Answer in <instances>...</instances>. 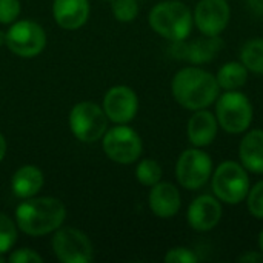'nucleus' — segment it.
Here are the masks:
<instances>
[{
    "mask_svg": "<svg viewBox=\"0 0 263 263\" xmlns=\"http://www.w3.org/2000/svg\"><path fill=\"white\" fill-rule=\"evenodd\" d=\"M176 102L190 111L211 106L220 96V86L214 74L199 66H186L177 71L171 82Z\"/></svg>",
    "mask_w": 263,
    "mask_h": 263,
    "instance_id": "1",
    "label": "nucleus"
},
{
    "mask_svg": "<svg viewBox=\"0 0 263 263\" xmlns=\"http://www.w3.org/2000/svg\"><path fill=\"white\" fill-rule=\"evenodd\" d=\"M66 219L65 205L55 197H29L15 210V223L28 236H46Z\"/></svg>",
    "mask_w": 263,
    "mask_h": 263,
    "instance_id": "2",
    "label": "nucleus"
},
{
    "mask_svg": "<svg viewBox=\"0 0 263 263\" xmlns=\"http://www.w3.org/2000/svg\"><path fill=\"white\" fill-rule=\"evenodd\" d=\"M151 29L170 42L186 40L193 28L191 9L180 0H165L157 3L148 15Z\"/></svg>",
    "mask_w": 263,
    "mask_h": 263,
    "instance_id": "3",
    "label": "nucleus"
},
{
    "mask_svg": "<svg viewBox=\"0 0 263 263\" xmlns=\"http://www.w3.org/2000/svg\"><path fill=\"white\" fill-rule=\"evenodd\" d=\"M214 196L227 205H239L248 196L251 188L248 170L234 160L222 162L211 176Z\"/></svg>",
    "mask_w": 263,
    "mask_h": 263,
    "instance_id": "4",
    "label": "nucleus"
},
{
    "mask_svg": "<svg viewBox=\"0 0 263 263\" xmlns=\"http://www.w3.org/2000/svg\"><path fill=\"white\" fill-rule=\"evenodd\" d=\"M254 109L250 99L240 91H225L216 102V119L228 134L247 133L253 123Z\"/></svg>",
    "mask_w": 263,
    "mask_h": 263,
    "instance_id": "5",
    "label": "nucleus"
},
{
    "mask_svg": "<svg viewBox=\"0 0 263 263\" xmlns=\"http://www.w3.org/2000/svg\"><path fill=\"white\" fill-rule=\"evenodd\" d=\"M69 128L77 140L94 143L106 133L108 117L97 103L80 102L69 112Z\"/></svg>",
    "mask_w": 263,
    "mask_h": 263,
    "instance_id": "6",
    "label": "nucleus"
},
{
    "mask_svg": "<svg viewBox=\"0 0 263 263\" xmlns=\"http://www.w3.org/2000/svg\"><path fill=\"white\" fill-rule=\"evenodd\" d=\"M213 176V160L200 148L185 149L176 163V179L188 191H197L206 185Z\"/></svg>",
    "mask_w": 263,
    "mask_h": 263,
    "instance_id": "7",
    "label": "nucleus"
},
{
    "mask_svg": "<svg viewBox=\"0 0 263 263\" xmlns=\"http://www.w3.org/2000/svg\"><path fill=\"white\" fill-rule=\"evenodd\" d=\"M5 45L12 54L23 59H32L45 49L46 32L32 20H18L6 31Z\"/></svg>",
    "mask_w": 263,
    "mask_h": 263,
    "instance_id": "8",
    "label": "nucleus"
},
{
    "mask_svg": "<svg viewBox=\"0 0 263 263\" xmlns=\"http://www.w3.org/2000/svg\"><path fill=\"white\" fill-rule=\"evenodd\" d=\"M103 151L112 162L129 165L140 157L143 143L133 128L126 125H116L103 134Z\"/></svg>",
    "mask_w": 263,
    "mask_h": 263,
    "instance_id": "9",
    "label": "nucleus"
},
{
    "mask_svg": "<svg viewBox=\"0 0 263 263\" xmlns=\"http://www.w3.org/2000/svg\"><path fill=\"white\" fill-rule=\"evenodd\" d=\"M55 257L63 263H89L94 260V248L89 237L72 227H60L52 237Z\"/></svg>",
    "mask_w": 263,
    "mask_h": 263,
    "instance_id": "10",
    "label": "nucleus"
},
{
    "mask_svg": "<svg viewBox=\"0 0 263 263\" xmlns=\"http://www.w3.org/2000/svg\"><path fill=\"white\" fill-rule=\"evenodd\" d=\"M231 18L227 0H200L193 12V20L203 35H220Z\"/></svg>",
    "mask_w": 263,
    "mask_h": 263,
    "instance_id": "11",
    "label": "nucleus"
},
{
    "mask_svg": "<svg viewBox=\"0 0 263 263\" xmlns=\"http://www.w3.org/2000/svg\"><path fill=\"white\" fill-rule=\"evenodd\" d=\"M139 109V99L137 94L125 85H117L108 89L103 97V111L108 120L114 122L116 125H126L129 123Z\"/></svg>",
    "mask_w": 263,
    "mask_h": 263,
    "instance_id": "12",
    "label": "nucleus"
},
{
    "mask_svg": "<svg viewBox=\"0 0 263 263\" xmlns=\"http://www.w3.org/2000/svg\"><path fill=\"white\" fill-rule=\"evenodd\" d=\"M222 214L223 210L220 200L216 196L202 194L190 203L186 211V220L194 231L208 233L219 225Z\"/></svg>",
    "mask_w": 263,
    "mask_h": 263,
    "instance_id": "13",
    "label": "nucleus"
},
{
    "mask_svg": "<svg viewBox=\"0 0 263 263\" xmlns=\"http://www.w3.org/2000/svg\"><path fill=\"white\" fill-rule=\"evenodd\" d=\"M174 45L176 46L173 52H176V57L185 59L194 65H200V63H208L214 57H217V54L223 48V40L220 39V35H205L190 43H183L182 40V42H174Z\"/></svg>",
    "mask_w": 263,
    "mask_h": 263,
    "instance_id": "14",
    "label": "nucleus"
},
{
    "mask_svg": "<svg viewBox=\"0 0 263 263\" xmlns=\"http://www.w3.org/2000/svg\"><path fill=\"white\" fill-rule=\"evenodd\" d=\"M148 205L154 216L160 219H171L179 213L182 206V197L176 185L160 180L151 186Z\"/></svg>",
    "mask_w": 263,
    "mask_h": 263,
    "instance_id": "15",
    "label": "nucleus"
},
{
    "mask_svg": "<svg viewBox=\"0 0 263 263\" xmlns=\"http://www.w3.org/2000/svg\"><path fill=\"white\" fill-rule=\"evenodd\" d=\"M217 131H219V122L216 116L206 108L194 111V114L188 120L186 136L190 143L196 148L210 146L216 140Z\"/></svg>",
    "mask_w": 263,
    "mask_h": 263,
    "instance_id": "16",
    "label": "nucleus"
},
{
    "mask_svg": "<svg viewBox=\"0 0 263 263\" xmlns=\"http://www.w3.org/2000/svg\"><path fill=\"white\" fill-rule=\"evenodd\" d=\"M52 15L55 23L68 31L82 28L89 17V0H54Z\"/></svg>",
    "mask_w": 263,
    "mask_h": 263,
    "instance_id": "17",
    "label": "nucleus"
},
{
    "mask_svg": "<svg viewBox=\"0 0 263 263\" xmlns=\"http://www.w3.org/2000/svg\"><path fill=\"white\" fill-rule=\"evenodd\" d=\"M240 163L254 174H263V129H250L239 145Z\"/></svg>",
    "mask_w": 263,
    "mask_h": 263,
    "instance_id": "18",
    "label": "nucleus"
},
{
    "mask_svg": "<svg viewBox=\"0 0 263 263\" xmlns=\"http://www.w3.org/2000/svg\"><path fill=\"white\" fill-rule=\"evenodd\" d=\"M43 173L34 165H23L20 166L12 179H11V190L15 197L18 199H29L37 196V193L43 186Z\"/></svg>",
    "mask_w": 263,
    "mask_h": 263,
    "instance_id": "19",
    "label": "nucleus"
},
{
    "mask_svg": "<svg viewBox=\"0 0 263 263\" xmlns=\"http://www.w3.org/2000/svg\"><path fill=\"white\" fill-rule=\"evenodd\" d=\"M248 68L242 62H228L217 71V83L223 91H237L248 80Z\"/></svg>",
    "mask_w": 263,
    "mask_h": 263,
    "instance_id": "20",
    "label": "nucleus"
},
{
    "mask_svg": "<svg viewBox=\"0 0 263 263\" xmlns=\"http://www.w3.org/2000/svg\"><path fill=\"white\" fill-rule=\"evenodd\" d=\"M240 62L256 74H263V37L250 39L240 49Z\"/></svg>",
    "mask_w": 263,
    "mask_h": 263,
    "instance_id": "21",
    "label": "nucleus"
},
{
    "mask_svg": "<svg viewBox=\"0 0 263 263\" xmlns=\"http://www.w3.org/2000/svg\"><path fill=\"white\" fill-rule=\"evenodd\" d=\"M162 166L153 159H143L136 168V179L143 186H154L162 180Z\"/></svg>",
    "mask_w": 263,
    "mask_h": 263,
    "instance_id": "22",
    "label": "nucleus"
},
{
    "mask_svg": "<svg viewBox=\"0 0 263 263\" xmlns=\"http://www.w3.org/2000/svg\"><path fill=\"white\" fill-rule=\"evenodd\" d=\"M17 240L15 223L3 213H0V254L8 253Z\"/></svg>",
    "mask_w": 263,
    "mask_h": 263,
    "instance_id": "23",
    "label": "nucleus"
},
{
    "mask_svg": "<svg viewBox=\"0 0 263 263\" xmlns=\"http://www.w3.org/2000/svg\"><path fill=\"white\" fill-rule=\"evenodd\" d=\"M111 9H112V15L123 23L133 22L139 14L137 0H112Z\"/></svg>",
    "mask_w": 263,
    "mask_h": 263,
    "instance_id": "24",
    "label": "nucleus"
},
{
    "mask_svg": "<svg viewBox=\"0 0 263 263\" xmlns=\"http://www.w3.org/2000/svg\"><path fill=\"white\" fill-rule=\"evenodd\" d=\"M247 208L250 214L259 220H263V180L253 185L247 196Z\"/></svg>",
    "mask_w": 263,
    "mask_h": 263,
    "instance_id": "25",
    "label": "nucleus"
},
{
    "mask_svg": "<svg viewBox=\"0 0 263 263\" xmlns=\"http://www.w3.org/2000/svg\"><path fill=\"white\" fill-rule=\"evenodd\" d=\"M22 6L18 0H0V23L11 25L20 15Z\"/></svg>",
    "mask_w": 263,
    "mask_h": 263,
    "instance_id": "26",
    "label": "nucleus"
},
{
    "mask_svg": "<svg viewBox=\"0 0 263 263\" xmlns=\"http://www.w3.org/2000/svg\"><path fill=\"white\" fill-rule=\"evenodd\" d=\"M165 262L166 263H197L199 257L196 256V253L186 247H176L171 248L166 256H165Z\"/></svg>",
    "mask_w": 263,
    "mask_h": 263,
    "instance_id": "27",
    "label": "nucleus"
},
{
    "mask_svg": "<svg viewBox=\"0 0 263 263\" xmlns=\"http://www.w3.org/2000/svg\"><path fill=\"white\" fill-rule=\"evenodd\" d=\"M8 262L11 263H43V257L31 250V248H20V250H15L12 251L9 256H8Z\"/></svg>",
    "mask_w": 263,
    "mask_h": 263,
    "instance_id": "28",
    "label": "nucleus"
},
{
    "mask_svg": "<svg viewBox=\"0 0 263 263\" xmlns=\"http://www.w3.org/2000/svg\"><path fill=\"white\" fill-rule=\"evenodd\" d=\"M239 262H245V263H262L263 262V253H257V251H248L245 254H242L239 259Z\"/></svg>",
    "mask_w": 263,
    "mask_h": 263,
    "instance_id": "29",
    "label": "nucleus"
},
{
    "mask_svg": "<svg viewBox=\"0 0 263 263\" xmlns=\"http://www.w3.org/2000/svg\"><path fill=\"white\" fill-rule=\"evenodd\" d=\"M250 11L256 15H263V0H247Z\"/></svg>",
    "mask_w": 263,
    "mask_h": 263,
    "instance_id": "30",
    "label": "nucleus"
},
{
    "mask_svg": "<svg viewBox=\"0 0 263 263\" xmlns=\"http://www.w3.org/2000/svg\"><path fill=\"white\" fill-rule=\"evenodd\" d=\"M5 154H6V140H5L3 134L0 133V162L3 160Z\"/></svg>",
    "mask_w": 263,
    "mask_h": 263,
    "instance_id": "31",
    "label": "nucleus"
},
{
    "mask_svg": "<svg viewBox=\"0 0 263 263\" xmlns=\"http://www.w3.org/2000/svg\"><path fill=\"white\" fill-rule=\"evenodd\" d=\"M5 42H6V32H2L0 31V46L5 45Z\"/></svg>",
    "mask_w": 263,
    "mask_h": 263,
    "instance_id": "32",
    "label": "nucleus"
},
{
    "mask_svg": "<svg viewBox=\"0 0 263 263\" xmlns=\"http://www.w3.org/2000/svg\"><path fill=\"white\" fill-rule=\"evenodd\" d=\"M259 248H260V251L263 253V230L260 231V234H259Z\"/></svg>",
    "mask_w": 263,
    "mask_h": 263,
    "instance_id": "33",
    "label": "nucleus"
},
{
    "mask_svg": "<svg viewBox=\"0 0 263 263\" xmlns=\"http://www.w3.org/2000/svg\"><path fill=\"white\" fill-rule=\"evenodd\" d=\"M8 262V257H3V254H0V263Z\"/></svg>",
    "mask_w": 263,
    "mask_h": 263,
    "instance_id": "34",
    "label": "nucleus"
}]
</instances>
